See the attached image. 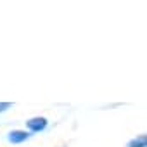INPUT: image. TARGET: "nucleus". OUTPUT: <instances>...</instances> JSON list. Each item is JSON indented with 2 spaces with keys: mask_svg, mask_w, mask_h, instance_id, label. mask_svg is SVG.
Here are the masks:
<instances>
[{
  "mask_svg": "<svg viewBox=\"0 0 147 147\" xmlns=\"http://www.w3.org/2000/svg\"><path fill=\"white\" fill-rule=\"evenodd\" d=\"M28 137H30V133L28 131H21V130H14V131H11L9 133V142H12V144H21V142H24V140H28Z\"/></svg>",
  "mask_w": 147,
  "mask_h": 147,
  "instance_id": "1",
  "label": "nucleus"
},
{
  "mask_svg": "<svg viewBox=\"0 0 147 147\" xmlns=\"http://www.w3.org/2000/svg\"><path fill=\"white\" fill-rule=\"evenodd\" d=\"M45 126H47V119L45 118H33V119L28 121V128L31 131H42Z\"/></svg>",
  "mask_w": 147,
  "mask_h": 147,
  "instance_id": "2",
  "label": "nucleus"
},
{
  "mask_svg": "<svg viewBox=\"0 0 147 147\" xmlns=\"http://www.w3.org/2000/svg\"><path fill=\"white\" fill-rule=\"evenodd\" d=\"M145 144H147L145 135H138L137 138H133V140L128 142V147H145Z\"/></svg>",
  "mask_w": 147,
  "mask_h": 147,
  "instance_id": "3",
  "label": "nucleus"
},
{
  "mask_svg": "<svg viewBox=\"0 0 147 147\" xmlns=\"http://www.w3.org/2000/svg\"><path fill=\"white\" fill-rule=\"evenodd\" d=\"M7 107H11V102H0V111H5Z\"/></svg>",
  "mask_w": 147,
  "mask_h": 147,
  "instance_id": "4",
  "label": "nucleus"
}]
</instances>
